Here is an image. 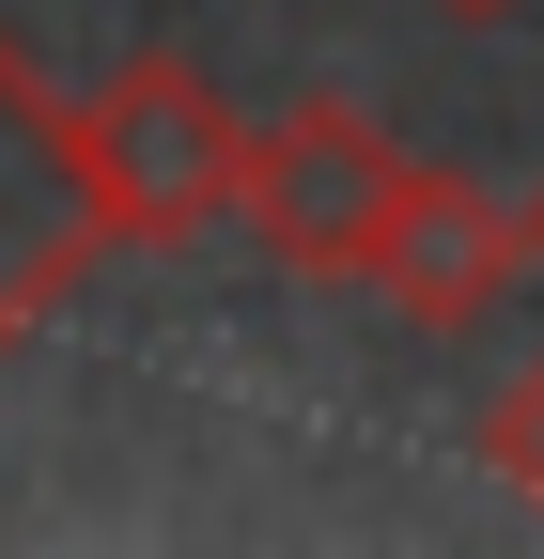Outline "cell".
I'll return each mask as SVG.
<instances>
[{
    "instance_id": "cell-1",
    "label": "cell",
    "mask_w": 544,
    "mask_h": 559,
    "mask_svg": "<svg viewBox=\"0 0 544 559\" xmlns=\"http://www.w3.org/2000/svg\"><path fill=\"white\" fill-rule=\"evenodd\" d=\"M62 156H79L94 249H187V234L234 218L249 109L202 79L187 47H141V62H109L94 94H62Z\"/></svg>"
},
{
    "instance_id": "cell-2",
    "label": "cell",
    "mask_w": 544,
    "mask_h": 559,
    "mask_svg": "<svg viewBox=\"0 0 544 559\" xmlns=\"http://www.w3.org/2000/svg\"><path fill=\"white\" fill-rule=\"evenodd\" d=\"M389 187H404V140L343 94H311L281 124H249V171H234V234L264 264H296V280H358L374 218H389Z\"/></svg>"
},
{
    "instance_id": "cell-3",
    "label": "cell",
    "mask_w": 544,
    "mask_h": 559,
    "mask_svg": "<svg viewBox=\"0 0 544 559\" xmlns=\"http://www.w3.org/2000/svg\"><path fill=\"white\" fill-rule=\"evenodd\" d=\"M358 280H374L404 326H483L513 280H529V234H513V202H498V187H466V171H436V156H404V187H389V218H374Z\"/></svg>"
},
{
    "instance_id": "cell-4",
    "label": "cell",
    "mask_w": 544,
    "mask_h": 559,
    "mask_svg": "<svg viewBox=\"0 0 544 559\" xmlns=\"http://www.w3.org/2000/svg\"><path fill=\"white\" fill-rule=\"evenodd\" d=\"M94 264V202H79V156H62V94L0 47V358L79 296Z\"/></svg>"
},
{
    "instance_id": "cell-5",
    "label": "cell",
    "mask_w": 544,
    "mask_h": 559,
    "mask_svg": "<svg viewBox=\"0 0 544 559\" xmlns=\"http://www.w3.org/2000/svg\"><path fill=\"white\" fill-rule=\"evenodd\" d=\"M483 466H498V481H513V498L544 513V358H529V373H513V389L483 404Z\"/></svg>"
},
{
    "instance_id": "cell-6",
    "label": "cell",
    "mask_w": 544,
    "mask_h": 559,
    "mask_svg": "<svg viewBox=\"0 0 544 559\" xmlns=\"http://www.w3.org/2000/svg\"><path fill=\"white\" fill-rule=\"evenodd\" d=\"M513 234H529V264H544V187H529V202H513Z\"/></svg>"
},
{
    "instance_id": "cell-7",
    "label": "cell",
    "mask_w": 544,
    "mask_h": 559,
    "mask_svg": "<svg viewBox=\"0 0 544 559\" xmlns=\"http://www.w3.org/2000/svg\"><path fill=\"white\" fill-rule=\"evenodd\" d=\"M451 16H513V0H451Z\"/></svg>"
}]
</instances>
